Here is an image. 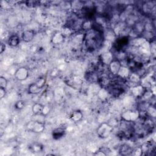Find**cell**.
Segmentation results:
<instances>
[{"mask_svg":"<svg viewBox=\"0 0 156 156\" xmlns=\"http://www.w3.org/2000/svg\"><path fill=\"white\" fill-rule=\"evenodd\" d=\"M85 44L88 50L94 51L97 48L102 46L103 43L102 32L94 29L87 31L85 36Z\"/></svg>","mask_w":156,"mask_h":156,"instance_id":"cell-1","label":"cell"},{"mask_svg":"<svg viewBox=\"0 0 156 156\" xmlns=\"http://www.w3.org/2000/svg\"><path fill=\"white\" fill-rule=\"evenodd\" d=\"M140 112L136 110H127L121 114L122 120L132 122L136 121L140 116Z\"/></svg>","mask_w":156,"mask_h":156,"instance_id":"cell-2","label":"cell"},{"mask_svg":"<svg viewBox=\"0 0 156 156\" xmlns=\"http://www.w3.org/2000/svg\"><path fill=\"white\" fill-rule=\"evenodd\" d=\"M113 129V127L107 122H102L97 129V134L101 138H106L111 134Z\"/></svg>","mask_w":156,"mask_h":156,"instance_id":"cell-3","label":"cell"},{"mask_svg":"<svg viewBox=\"0 0 156 156\" xmlns=\"http://www.w3.org/2000/svg\"><path fill=\"white\" fill-rule=\"evenodd\" d=\"M14 76L16 80L19 81H23L28 77L29 71L25 67H20L15 71L14 73Z\"/></svg>","mask_w":156,"mask_h":156,"instance_id":"cell-4","label":"cell"},{"mask_svg":"<svg viewBox=\"0 0 156 156\" xmlns=\"http://www.w3.org/2000/svg\"><path fill=\"white\" fill-rule=\"evenodd\" d=\"M121 66L122 63L118 58H114L108 65L110 73L114 76H117Z\"/></svg>","mask_w":156,"mask_h":156,"instance_id":"cell-5","label":"cell"},{"mask_svg":"<svg viewBox=\"0 0 156 156\" xmlns=\"http://www.w3.org/2000/svg\"><path fill=\"white\" fill-rule=\"evenodd\" d=\"M130 90L133 96L136 98H140L141 97L144 91H145V88L141 84L139 83L131 87Z\"/></svg>","mask_w":156,"mask_h":156,"instance_id":"cell-6","label":"cell"},{"mask_svg":"<svg viewBox=\"0 0 156 156\" xmlns=\"http://www.w3.org/2000/svg\"><path fill=\"white\" fill-rule=\"evenodd\" d=\"M114 59L113 55L112 52L110 51H104L101 55V62L106 65H108L109 63Z\"/></svg>","mask_w":156,"mask_h":156,"instance_id":"cell-7","label":"cell"},{"mask_svg":"<svg viewBox=\"0 0 156 156\" xmlns=\"http://www.w3.org/2000/svg\"><path fill=\"white\" fill-rule=\"evenodd\" d=\"M102 36L104 40L112 42V41L116 40V34L114 30L112 29H105V30L102 31Z\"/></svg>","mask_w":156,"mask_h":156,"instance_id":"cell-8","label":"cell"},{"mask_svg":"<svg viewBox=\"0 0 156 156\" xmlns=\"http://www.w3.org/2000/svg\"><path fill=\"white\" fill-rule=\"evenodd\" d=\"M34 35L35 32L33 30L27 29L23 32L21 35V38L25 42H30L34 39Z\"/></svg>","mask_w":156,"mask_h":156,"instance_id":"cell-9","label":"cell"},{"mask_svg":"<svg viewBox=\"0 0 156 156\" xmlns=\"http://www.w3.org/2000/svg\"><path fill=\"white\" fill-rule=\"evenodd\" d=\"M130 73V69L127 66L122 65L118 73L117 76L122 79H127Z\"/></svg>","mask_w":156,"mask_h":156,"instance_id":"cell-10","label":"cell"},{"mask_svg":"<svg viewBox=\"0 0 156 156\" xmlns=\"http://www.w3.org/2000/svg\"><path fill=\"white\" fill-rule=\"evenodd\" d=\"M64 35L61 32H57L53 34L51 37V43L54 44H59L63 42L65 39Z\"/></svg>","mask_w":156,"mask_h":156,"instance_id":"cell-11","label":"cell"},{"mask_svg":"<svg viewBox=\"0 0 156 156\" xmlns=\"http://www.w3.org/2000/svg\"><path fill=\"white\" fill-rule=\"evenodd\" d=\"M127 79L130 83H133V85H135L140 83L141 80V77L138 73L133 72V73H130Z\"/></svg>","mask_w":156,"mask_h":156,"instance_id":"cell-12","label":"cell"},{"mask_svg":"<svg viewBox=\"0 0 156 156\" xmlns=\"http://www.w3.org/2000/svg\"><path fill=\"white\" fill-rule=\"evenodd\" d=\"M44 122L35 121L32 132L36 133H41L44 130Z\"/></svg>","mask_w":156,"mask_h":156,"instance_id":"cell-13","label":"cell"},{"mask_svg":"<svg viewBox=\"0 0 156 156\" xmlns=\"http://www.w3.org/2000/svg\"><path fill=\"white\" fill-rule=\"evenodd\" d=\"M65 133V130L63 128H62V127L56 128L52 131V137L55 140H58L63 137Z\"/></svg>","mask_w":156,"mask_h":156,"instance_id":"cell-14","label":"cell"},{"mask_svg":"<svg viewBox=\"0 0 156 156\" xmlns=\"http://www.w3.org/2000/svg\"><path fill=\"white\" fill-rule=\"evenodd\" d=\"M155 5L151 1H147L143 4L141 6V9L145 13H150L154 9Z\"/></svg>","mask_w":156,"mask_h":156,"instance_id":"cell-15","label":"cell"},{"mask_svg":"<svg viewBox=\"0 0 156 156\" xmlns=\"http://www.w3.org/2000/svg\"><path fill=\"white\" fill-rule=\"evenodd\" d=\"M82 118H83V114L79 110H76V111L73 112L71 114L70 117H69L70 119L74 122H77L80 121L82 120Z\"/></svg>","mask_w":156,"mask_h":156,"instance_id":"cell-16","label":"cell"},{"mask_svg":"<svg viewBox=\"0 0 156 156\" xmlns=\"http://www.w3.org/2000/svg\"><path fill=\"white\" fill-rule=\"evenodd\" d=\"M20 42V38L17 35H11L8 40V44L12 47L17 46Z\"/></svg>","mask_w":156,"mask_h":156,"instance_id":"cell-17","label":"cell"},{"mask_svg":"<svg viewBox=\"0 0 156 156\" xmlns=\"http://www.w3.org/2000/svg\"><path fill=\"white\" fill-rule=\"evenodd\" d=\"M108 95H109V91L105 88H101L99 90L98 93V98L102 101L106 100L108 98Z\"/></svg>","mask_w":156,"mask_h":156,"instance_id":"cell-18","label":"cell"},{"mask_svg":"<svg viewBox=\"0 0 156 156\" xmlns=\"http://www.w3.org/2000/svg\"><path fill=\"white\" fill-rule=\"evenodd\" d=\"M43 105L40 102H36L33 104L32 107V112L34 115L41 114L42 112Z\"/></svg>","mask_w":156,"mask_h":156,"instance_id":"cell-19","label":"cell"},{"mask_svg":"<svg viewBox=\"0 0 156 156\" xmlns=\"http://www.w3.org/2000/svg\"><path fill=\"white\" fill-rule=\"evenodd\" d=\"M41 90L42 89L40 88L36 85L35 83H31L29 86L28 92H29V93L32 94H38L41 91Z\"/></svg>","mask_w":156,"mask_h":156,"instance_id":"cell-20","label":"cell"},{"mask_svg":"<svg viewBox=\"0 0 156 156\" xmlns=\"http://www.w3.org/2000/svg\"><path fill=\"white\" fill-rule=\"evenodd\" d=\"M43 146L39 143H34L29 146V149L33 152H39L43 151Z\"/></svg>","mask_w":156,"mask_h":156,"instance_id":"cell-21","label":"cell"},{"mask_svg":"<svg viewBox=\"0 0 156 156\" xmlns=\"http://www.w3.org/2000/svg\"><path fill=\"white\" fill-rule=\"evenodd\" d=\"M132 151V149L130 146H129L127 144H123L121 146L119 152L121 155H130Z\"/></svg>","mask_w":156,"mask_h":156,"instance_id":"cell-22","label":"cell"},{"mask_svg":"<svg viewBox=\"0 0 156 156\" xmlns=\"http://www.w3.org/2000/svg\"><path fill=\"white\" fill-rule=\"evenodd\" d=\"M145 112H146V114L147 115H148L149 117H151V118L155 117L156 110H155V107L154 105H152V104H150L149 105V107L147 108Z\"/></svg>","mask_w":156,"mask_h":156,"instance_id":"cell-23","label":"cell"},{"mask_svg":"<svg viewBox=\"0 0 156 156\" xmlns=\"http://www.w3.org/2000/svg\"><path fill=\"white\" fill-rule=\"evenodd\" d=\"M92 27H93V23L90 20H87L84 21L81 24L82 29L87 31L91 29Z\"/></svg>","mask_w":156,"mask_h":156,"instance_id":"cell-24","label":"cell"},{"mask_svg":"<svg viewBox=\"0 0 156 156\" xmlns=\"http://www.w3.org/2000/svg\"><path fill=\"white\" fill-rule=\"evenodd\" d=\"M36 85L41 89H42L46 83V79L44 77H41L40 78H38L36 82H35Z\"/></svg>","mask_w":156,"mask_h":156,"instance_id":"cell-25","label":"cell"},{"mask_svg":"<svg viewBox=\"0 0 156 156\" xmlns=\"http://www.w3.org/2000/svg\"><path fill=\"white\" fill-rule=\"evenodd\" d=\"M15 108L18 110L23 109L25 107V102L23 100H18L15 104Z\"/></svg>","mask_w":156,"mask_h":156,"instance_id":"cell-26","label":"cell"},{"mask_svg":"<svg viewBox=\"0 0 156 156\" xmlns=\"http://www.w3.org/2000/svg\"><path fill=\"white\" fill-rule=\"evenodd\" d=\"M62 34L64 35L65 37H68V36H70L71 34H72V30L71 29L68 27V26H65L63 28L62 30Z\"/></svg>","mask_w":156,"mask_h":156,"instance_id":"cell-27","label":"cell"},{"mask_svg":"<svg viewBox=\"0 0 156 156\" xmlns=\"http://www.w3.org/2000/svg\"><path fill=\"white\" fill-rule=\"evenodd\" d=\"M131 155L134 156H140L143 155V151L141 147H136L135 149H132Z\"/></svg>","mask_w":156,"mask_h":156,"instance_id":"cell-28","label":"cell"},{"mask_svg":"<svg viewBox=\"0 0 156 156\" xmlns=\"http://www.w3.org/2000/svg\"><path fill=\"white\" fill-rule=\"evenodd\" d=\"M50 111H51V106L48 104L43 105L42 112H41V114L43 115L46 116L50 112Z\"/></svg>","mask_w":156,"mask_h":156,"instance_id":"cell-29","label":"cell"},{"mask_svg":"<svg viewBox=\"0 0 156 156\" xmlns=\"http://www.w3.org/2000/svg\"><path fill=\"white\" fill-rule=\"evenodd\" d=\"M8 84L7 80L4 77L1 76L0 77V88H6Z\"/></svg>","mask_w":156,"mask_h":156,"instance_id":"cell-30","label":"cell"},{"mask_svg":"<svg viewBox=\"0 0 156 156\" xmlns=\"http://www.w3.org/2000/svg\"><path fill=\"white\" fill-rule=\"evenodd\" d=\"M94 155H98V156H105L107 155V154L105 152H104V151L102 149V150H99V151H96L94 154Z\"/></svg>","mask_w":156,"mask_h":156,"instance_id":"cell-31","label":"cell"},{"mask_svg":"<svg viewBox=\"0 0 156 156\" xmlns=\"http://www.w3.org/2000/svg\"><path fill=\"white\" fill-rule=\"evenodd\" d=\"M5 48H6V45L5 44V43H1V46H0V53L2 54L4 52V51H5Z\"/></svg>","mask_w":156,"mask_h":156,"instance_id":"cell-32","label":"cell"},{"mask_svg":"<svg viewBox=\"0 0 156 156\" xmlns=\"http://www.w3.org/2000/svg\"><path fill=\"white\" fill-rule=\"evenodd\" d=\"M5 95V89L3 88H0V97L1 98H3Z\"/></svg>","mask_w":156,"mask_h":156,"instance_id":"cell-33","label":"cell"}]
</instances>
